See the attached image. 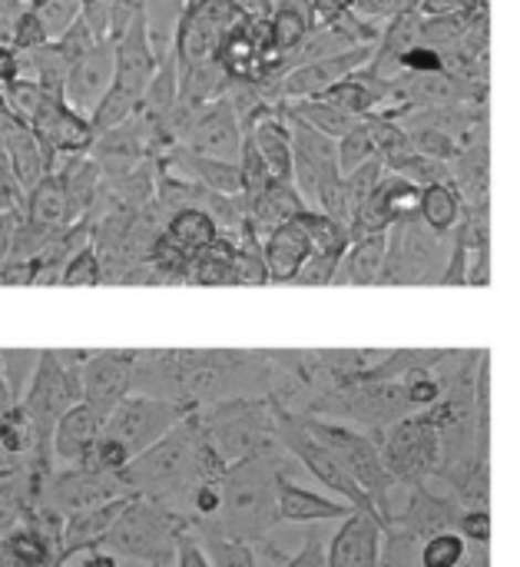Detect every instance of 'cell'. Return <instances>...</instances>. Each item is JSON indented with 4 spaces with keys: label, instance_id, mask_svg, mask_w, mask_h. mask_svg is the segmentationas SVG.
I'll return each instance as SVG.
<instances>
[{
    "label": "cell",
    "instance_id": "cell-13",
    "mask_svg": "<svg viewBox=\"0 0 520 567\" xmlns=\"http://www.w3.org/2000/svg\"><path fill=\"white\" fill-rule=\"evenodd\" d=\"M123 495L126 492L116 478L100 475V472H86V468H73V472L50 478V505L63 518L86 512V508H96V505H106V502L123 498Z\"/></svg>",
    "mask_w": 520,
    "mask_h": 567
},
{
    "label": "cell",
    "instance_id": "cell-16",
    "mask_svg": "<svg viewBox=\"0 0 520 567\" xmlns=\"http://www.w3.org/2000/svg\"><path fill=\"white\" fill-rule=\"evenodd\" d=\"M126 502H129V495L113 498V502H106V505H96V508H86V512H76V515L63 518L60 545H56V561L66 565L70 558L100 548L103 538H106V532L113 528V522H116L119 512L126 508Z\"/></svg>",
    "mask_w": 520,
    "mask_h": 567
},
{
    "label": "cell",
    "instance_id": "cell-41",
    "mask_svg": "<svg viewBox=\"0 0 520 567\" xmlns=\"http://www.w3.org/2000/svg\"><path fill=\"white\" fill-rule=\"evenodd\" d=\"M398 73L402 76H435V73H445V56H441V50L418 43V47H412V50H405L398 56Z\"/></svg>",
    "mask_w": 520,
    "mask_h": 567
},
{
    "label": "cell",
    "instance_id": "cell-51",
    "mask_svg": "<svg viewBox=\"0 0 520 567\" xmlns=\"http://www.w3.org/2000/svg\"><path fill=\"white\" fill-rule=\"evenodd\" d=\"M63 567H119V558L106 555L103 548H93V551H83V555L70 558Z\"/></svg>",
    "mask_w": 520,
    "mask_h": 567
},
{
    "label": "cell",
    "instance_id": "cell-15",
    "mask_svg": "<svg viewBox=\"0 0 520 567\" xmlns=\"http://www.w3.org/2000/svg\"><path fill=\"white\" fill-rule=\"evenodd\" d=\"M382 535L385 532L372 515L352 512L345 522H339V532L325 548V561L329 567H378Z\"/></svg>",
    "mask_w": 520,
    "mask_h": 567
},
{
    "label": "cell",
    "instance_id": "cell-14",
    "mask_svg": "<svg viewBox=\"0 0 520 567\" xmlns=\"http://www.w3.org/2000/svg\"><path fill=\"white\" fill-rule=\"evenodd\" d=\"M156 63L159 60H156V53L149 47L143 17L136 13L133 23L126 27V33L113 43V86L139 100L149 76L156 73Z\"/></svg>",
    "mask_w": 520,
    "mask_h": 567
},
{
    "label": "cell",
    "instance_id": "cell-21",
    "mask_svg": "<svg viewBox=\"0 0 520 567\" xmlns=\"http://www.w3.org/2000/svg\"><path fill=\"white\" fill-rule=\"evenodd\" d=\"M305 209L302 196L295 193L292 179H282V183H269L256 199L246 203V223L249 229L256 233V239L262 243L275 226L289 223L292 216H299Z\"/></svg>",
    "mask_w": 520,
    "mask_h": 567
},
{
    "label": "cell",
    "instance_id": "cell-20",
    "mask_svg": "<svg viewBox=\"0 0 520 567\" xmlns=\"http://www.w3.org/2000/svg\"><path fill=\"white\" fill-rule=\"evenodd\" d=\"M3 156H7L10 173H13V179L20 183L23 193H30L50 173V163H46L43 146L37 143V136L30 133V126H23L17 120H7L3 123Z\"/></svg>",
    "mask_w": 520,
    "mask_h": 567
},
{
    "label": "cell",
    "instance_id": "cell-42",
    "mask_svg": "<svg viewBox=\"0 0 520 567\" xmlns=\"http://www.w3.org/2000/svg\"><path fill=\"white\" fill-rule=\"evenodd\" d=\"M455 532H458L465 542H471V545H478V548H488V545H491V515H488V508L461 512Z\"/></svg>",
    "mask_w": 520,
    "mask_h": 567
},
{
    "label": "cell",
    "instance_id": "cell-3",
    "mask_svg": "<svg viewBox=\"0 0 520 567\" xmlns=\"http://www.w3.org/2000/svg\"><path fill=\"white\" fill-rule=\"evenodd\" d=\"M90 352H40L37 372L20 399V405L27 409L40 442L50 449L53 439V425L60 422V415L73 405H80V365L86 362Z\"/></svg>",
    "mask_w": 520,
    "mask_h": 567
},
{
    "label": "cell",
    "instance_id": "cell-27",
    "mask_svg": "<svg viewBox=\"0 0 520 567\" xmlns=\"http://www.w3.org/2000/svg\"><path fill=\"white\" fill-rule=\"evenodd\" d=\"M176 100H179V63H176V53H173V56L156 63V73L149 76V83H146L143 96H139L136 113L159 126L163 116L176 106Z\"/></svg>",
    "mask_w": 520,
    "mask_h": 567
},
{
    "label": "cell",
    "instance_id": "cell-17",
    "mask_svg": "<svg viewBox=\"0 0 520 567\" xmlns=\"http://www.w3.org/2000/svg\"><path fill=\"white\" fill-rule=\"evenodd\" d=\"M355 508L345 502H335L329 495H319L312 488H302L282 475H275V522L292 525H315V522H345Z\"/></svg>",
    "mask_w": 520,
    "mask_h": 567
},
{
    "label": "cell",
    "instance_id": "cell-8",
    "mask_svg": "<svg viewBox=\"0 0 520 567\" xmlns=\"http://www.w3.org/2000/svg\"><path fill=\"white\" fill-rule=\"evenodd\" d=\"M375 47H352L345 53H332L322 60H309L292 66L282 80H279V96L282 103H295V100H312L319 93H325L329 86L355 76L358 70H365L372 63Z\"/></svg>",
    "mask_w": 520,
    "mask_h": 567
},
{
    "label": "cell",
    "instance_id": "cell-52",
    "mask_svg": "<svg viewBox=\"0 0 520 567\" xmlns=\"http://www.w3.org/2000/svg\"><path fill=\"white\" fill-rule=\"evenodd\" d=\"M422 10V0H392V17H402V13H418Z\"/></svg>",
    "mask_w": 520,
    "mask_h": 567
},
{
    "label": "cell",
    "instance_id": "cell-46",
    "mask_svg": "<svg viewBox=\"0 0 520 567\" xmlns=\"http://www.w3.org/2000/svg\"><path fill=\"white\" fill-rule=\"evenodd\" d=\"M282 567H329L322 538H319L315 532H309V535H305V542H302V548H299L292 558H285Z\"/></svg>",
    "mask_w": 520,
    "mask_h": 567
},
{
    "label": "cell",
    "instance_id": "cell-53",
    "mask_svg": "<svg viewBox=\"0 0 520 567\" xmlns=\"http://www.w3.org/2000/svg\"><path fill=\"white\" fill-rule=\"evenodd\" d=\"M23 3H40V0H23Z\"/></svg>",
    "mask_w": 520,
    "mask_h": 567
},
{
    "label": "cell",
    "instance_id": "cell-7",
    "mask_svg": "<svg viewBox=\"0 0 520 567\" xmlns=\"http://www.w3.org/2000/svg\"><path fill=\"white\" fill-rule=\"evenodd\" d=\"M30 133L37 136V143L46 153L50 173H56V166L70 156H83L90 153L93 143V130L86 123V116H80L76 110H70L63 103V96H50L40 103L37 116L30 120Z\"/></svg>",
    "mask_w": 520,
    "mask_h": 567
},
{
    "label": "cell",
    "instance_id": "cell-6",
    "mask_svg": "<svg viewBox=\"0 0 520 567\" xmlns=\"http://www.w3.org/2000/svg\"><path fill=\"white\" fill-rule=\"evenodd\" d=\"M239 17L242 13L236 10L232 0H189L179 20V33H176V50H173L176 63L196 66V63L216 60L219 40Z\"/></svg>",
    "mask_w": 520,
    "mask_h": 567
},
{
    "label": "cell",
    "instance_id": "cell-29",
    "mask_svg": "<svg viewBox=\"0 0 520 567\" xmlns=\"http://www.w3.org/2000/svg\"><path fill=\"white\" fill-rule=\"evenodd\" d=\"M236 252L239 246L229 239V236H216L189 266V282L196 286H236V272H232V262H236Z\"/></svg>",
    "mask_w": 520,
    "mask_h": 567
},
{
    "label": "cell",
    "instance_id": "cell-25",
    "mask_svg": "<svg viewBox=\"0 0 520 567\" xmlns=\"http://www.w3.org/2000/svg\"><path fill=\"white\" fill-rule=\"evenodd\" d=\"M385 256H388V239H385V233H382V236L358 239V243H349V249H345V256H342V262H339L332 282H349V286H372V282H382Z\"/></svg>",
    "mask_w": 520,
    "mask_h": 567
},
{
    "label": "cell",
    "instance_id": "cell-44",
    "mask_svg": "<svg viewBox=\"0 0 520 567\" xmlns=\"http://www.w3.org/2000/svg\"><path fill=\"white\" fill-rule=\"evenodd\" d=\"M53 43H56V50H60V53H63V56H66L70 63H76V60H80L83 53H90V50L96 47L93 33L86 30V23H83L80 17H76V23H73V27H70V30H66V33H63L60 40H53Z\"/></svg>",
    "mask_w": 520,
    "mask_h": 567
},
{
    "label": "cell",
    "instance_id": "cell-39",
    "mask_svg": "<svg viewBox=\"0 0 520 567\" xmlns=\"http://www.w3.org/2000/svg\"><path fill=\"white\" fill-rule=\"evenodd\" d=\"M0 43H7V47H13L17 53H27V50H37V47H43L46 43V37H43V30H40V23H37V17H33V10L23 3V10L7 23V30H3V40Z\"/></svg>",
    "mask_w": 520,
    "mask_h": 567
},
{
    "label": "cell",
    "instance_id": "cell-38",
    "mask_svg": "<svg viewBox=\"0 0 520 567\" xmlns=\"http://www.w3.org/2000/svg\"><path fill=\"white\" fill-rule=\"evenodd\" d=\"M60 282H63V286H103V282H106V276H103V259H100V252L93 249V243L83 246V249L63 266Z\"/></svg>",
    "mask_w": 520,
    "mask_h": 567
},
{
    "label": "cell",
    "instance_id": "cell-22",
    "mask_svg": "<svg viewBox=\"0 0 520 567\" xmlns=\"http://www.w3.org/2000/svg\"><path fill=\"white\" fill-rule=\"evenodd\" d=\"M56 179L66 193V206H70V216L73 223L86 219L96 196H100V186H103V173L96 169V163L83 153V156H70L56 166Z\"/></svg>",
    "mask_w": 520,
    "mask_h": 567
},
{
    "label": "cell",
    "instance_id": "cell-50",
    "mask_svg": "<svg viewBox=\"0 0 520 567\" xmlns=\"http://www.w3.org/2000/svg\"><path fill=\"white\" fill-rule=\"evenodd\" d=\"M20 80V53L7 43H0V86Z\"/></svg>",
    "mask_w": 520,
    "mask_h": 567
},
{
    "label": "cell",
    "instance_id": "cell-47",
    "mask_svg": "<svg viewBox=\"0 0 520 567\" xmlns=\"http://www.w3.org/2000/svg\"><path fill=\"white\" fill-rule=\"evenodd\" d=\"M488 0H422L418 17H451V13H465L475 7H485Z\"/></svg>",
    "mask_w": 520,
    "mask_h": 567
},
{
    "label": "cell",
    "instance_id": "cell-11",
    "mask_svg": "<svg viewBox=\"0 0 520 567\" xmlns=\"http://www.w3.org/2000/svg\"><path fill=\"white\" fill-rule=\"evenodd\" d=\"M408 505L398 512V518L388 522L385 535H402V538H431L438 532H455L461 505L451 495H435L425 485L408 488Z\"/></svg>",
    "mask_w": 520,
    "mask_h": 567
},
{
    "label": "cell",
    "instance_id": "cell-5",
    "mask_svg": "<svg viewBox=\"0 0 520 567\" xmlns=\"http://www.w3.org/2000/svg\"><path fill=\"white\" fill-rule=\"evenodd\" d=\"M193 409L179 402H163V399H146V395H126L103 425L106 439H116L133 458L156 445L163 435H169Z\"/></svg>",
    "mask_w": 520,
    "mask_h": 567
},
{
    "label": "cell",
    "instance_id": "cell-48",
    "mask_svg": "<svg viewBox=\"0 0 520 567\" xmlns=\"http://www.w3.org/2000/svg\"><path fill=\"white\" fill-rule=\"evenodd\" d=\"M352 10V0H312V13H315V27H329L339 17H345Z\"/></svg>",
    "mask_w": 520,
    "mask_h": 567
},
{
    "label": "cell",
    "instance_id": "cell-33",
    "mask_svg": "<svg viewBox=\"0 0 520 567\" xmlns=\"http://www.w3.org/2000/svg\"><path fill=\"white\" fill-rule=\"evenodd\" d=\"M199 548H202L209 567H259L256 565L252 545L242 542V538H222V535L206 532L202 542H199Z\"/></svg>",
    "mask_w": 520,
    "mask_h": 567
},
{
    "label": "cell",
    "instance_id": "cell-23",
    "mask_svg": "<svg viewBox=\"0 0 520 567\" xmlns=\"http://www.w3.org/2000/svg\"><path fill=\"white\" fill-rule=\"evenodd\" d=\"M56 545L60 542L33 522H20L0 538V567H46L56 555Z\"/></svg>",
    "mask_w": 520,
    "mask_h": 567
},
{
    "label": "cell",
    "instance_id": "cell-1",
    "mask_svg": "<svg viewBox=\"0 0 520 567\" xmlns=\"http://www.w3.org/2000/svg\"><path fill=\"white\" fill-rule=\"evenodd\" d=\"M186 535V522L163 508L159 502L129 495L126 508L103 538V551L113 558H129V565L166 567L176 561V545Z\"/></svg>",
    "mask_w": 520,
    "mask_h": 567
},
{
    "label": "cell",
    "instance_id": "cell-37",
    "mask_svg": "<svg viewBox=\"0 0 520 567\" xmlns=\"http://www.w3.org/2000/svg\"><path fill=\"white\" fill-rule=\"evenodd\" d=\"M335 156H339V173H342V176H349V173H355L358 166H365L368 159H375V150H372L365 120H362L358 126H352L342 140H335Z\"/></svg>",
    "mask_w": 520,
    "mask_h": 567
},
{
    "label": "cell",
    "instance_id": "cell-9",
    "mask_svg": "<svg viewBox=\"0 0 520 567\" xmlns=\"http://www.w3.org/2000/svg\"><path fill=\"white\" fill-rule=\"evenodd\" d=\"M242 140H246V133H242L236 110L229 106L226 96H219L216 103H209L196 113V120L189 123L179 146L212 156V159H222V163H239Z\"/></svg>",
    "mask_w": 520,
    "mask_h": 567
},
{
    "label": "cell",
    "instance_id": "cell-49",
    "mask_svg": "<svg viewBox=\"0 0 520 567\" xmlns=\"http://www.w3.org/2000/svg\"><path fill=\"white\" fill-rule=\"evenodd\" d=\"M176 567H209L206 561V555H202V548H199V542L196 538H189V535H183L179 538V545H176Z\"/></svg>",
    "mask_w": 520,
    "mask_h": 567
},
{
    "label": "cell",
    "instance_id": "cell-40",
    "mask_svg": "<svg viewBox=\"0 0 520 567\" xmlns=\"http://www.w3.org/2000/svg\"><path fill=\"white\" fill-rule=\"evenodd\" d=\"M402 385H405V402H408L412 412H425V409L438 405L441 395H445V385H441V379L435 375V369L415 372V375H408Z\"/></svg>",
    "mask_w": 520,
    "mask_h": 567
},
{
    "label": "cell",
    "instance_id": "cell-26",
    "mask_svg": "<svg viewBox=\"0 0 520 567\" xmlns=\"http://www.w3.org/2000/svg\"><path fill=\"white\" fill-rule=\"evenodd\" d=\"M163 236H166L176 249H183L186 256L196 259V256L219 236V229H216V223H212V216H209L206 209H199V206H183V209L169 213Z\"/></svg>",
    "mask_w": 520,
    "mask_h": 567
},
{
    "label": "cell",
    "instance_id": "cell-35",
    "mask_svg": "<svg viewBox=\"0 0 520 567\" xmlns=\"http://www.w3.org/2000/svg\"><path fill=\"white\" fill-rule=\"evenodd\" d=\"M37 362H40V352H0V379H3V389L13 405L23 399V392L37 372Z\"/></svg>",
    "mask_w": 520,
    "mask_h": 567
},
{
    "label": "cell",
    "instance_id": "cell-24",
    "mask_svg": "<svg viewBox=\"0 0 520 567\" xmlns=\"http://www.w3.org/2000/svg\"><path fill=\"white\" fill-rule=\"evenodd\" d=\"M23 219L60 236L63 229L73 226V216H70V206H66V193L56 179V173H46L30 193H27V203H23Z\"/></svg>",
    "mask_w": 520,
    "mask_h": 567
},
{
    "label": "cell",
    "instance_id": "cell-43",
    "mask_svg": "<svg viewBox=\"0 0 520 567\" xmlns=\"http://www.w3.org/2000/svg\"><path fill=\"white\" fill-rule=\"evenodd\" d=\"M232 272H236V286H262V282H269L262 252H252V249H239L236 252Z\"/></svg>",
    "mask_w": 520,
    "mask_h": 567
},
{
    "label": "cell",
    "instance_id": "cell-45",
    "mask_svg": "<svg viewBox=\"0 0 520 567\" xmlns=\"http://www.w3.org/2000/svg\"><path fill=\"white\" fill-rule=\"evenodd\" d=\"M219 482H202V485H196L189 492V505H193L196 518H216L222 512V488H219Z\"/></svg>",
    "mask_w": 520,
    "mask_h": 567
},
{
    "label": "cell",
    "instance_id": "cell-31",
    "mask_svg": "<svg viewBox=\"0 0 520 567\" xmlns=\"http://www.w3.org/2000/svg\"><path fill=\"white\" fill-rule=\"evenodd\" d=\"M378 196H382V206H385L392 226H398V223H415V219H418L422 189L412 186L408 179H402V176H395V173H385L382 183H378Z\"/></svg>",
    "mask_w": 520,
    "mask_h": 567
},
{
    "label": "cell",
    "instance_id": "cell-36",
    "mask_svg": "<svg viewBox=\"0 0 520 567\" xmlns=\"http://www.w3.org/2000/svg\"><path fill=\"white\" fill-rule=\"evenodd\" d=\"M468 542L458 532H438L422 545V567H461Z\"/></svg>",
    "mask_w": 520,
    "mask_h": 567
},
{
    "label": "cell",
    "instance_id": "cell-28",
    "mask_svg": "<svg viewBox=\"0 0 520 567\" xmlns=\"http://www.w3.org/2000/svg\"><path fill=\"white\" fill-rule=\"evenodd\" d=\"M465 216V203L455 189V183H435L422 189V209L418 219L425 229H431L435 236H451L455 226Z\"/></svg>",
    "mask_w": 520,
    "mask_h": 567
},
{
    "label": "cell",
    "instance_id": "cell-2",
    "mask_svg": "<svg viewBox=\"0 0 520 567\" xmlns=\"http://www.w3.org/2000/svg\"><path fill=\"white\" fill-rule=\"evenodd\" d=\"M202 432L216 455L226 465H239L246 458H262L275 435V412L269 399H232L216 402L209 412L199 409Z\"/></svg>",
    "mask_w": 520,
    "mask_h": 567
},
{
    "label": "cell",
    "instance_id": "cell-19",
    "mask_svg": "<svg viewBox=\"0 0 520 567\" xmlns=\"http://www.w3.org/2000/svg\"><path fill=\"white\" fill-rule=\"evenodd\" d=\"M106 415H100L90 405H73L60 415V422L53 425V439H50V455L60 462H83V455L90 452V445L103 435Z\"/></svg>",
    "mask_w": 520,
    "mask_h": 567
},
{
    "label": "cell",
    "instance_id": "cell-4",
    "mask_svg": "<svg viewBox=\"0 0 520 567\" xmlns=\"http://www.w3.org/2000/svg\"><path fill=\"white\" fill-rule=\"evenodd\" d=\"M378 452H382V462H385V472L392 475V482L405 485V488L425 485V478H431L435 468L441 465V439L418 415L395 422L378 439Z\"/></svg>",
    "mask_w": 520,
    "mask_h": 567
},
{
    "label": "cell",
    "instance_id": "cell-30",
    "mask_svg": "<svg viewBox=\"0 0 520 567\" xmlns=\"http://www.w3.org/2000/svg\"><path fill=\"white\" fill-rule=\"evenodd\" d=\"M285 113H289L292 120L305 123L309 130H315V133L329 136V140H342L352 126H358V123H362V120H355V116H349V113H342V110L329 106V103H325V100H319V96L285 103Z\"/></svg>",
    "mask_w": 520,
    "mask_h": 567
},
{
    "label": "cell",
    "instance_id": "cell-18",
    "mask_svg": "<svg viewBox=\"0 0 520 567\" xmlns=\"http://www.w3.org/2000/svg\"><path fill=\"white\" fill-rule=\"evenodd\" d=\"M309 256H312V246H309L302 226L295 223V216L289 223L275 226L262 239V262H266L269 282H295V276L302 272Z\"/></svg>",
    "mask_w": 520,
    "mask_h": 567
},
{
    "label": "cell",
    "instance_id": "cell-34",
    "mask_svg": "<svg viewBox=\"0 0 520 567\" xmlns=\"http://www.w3.org/2000/svg\"><path fill=\"white\" fill-rule=\"evenodd\" d=\"M46 37V43L60 40L80 17V7L83 0H40V3H27Z\"/></svg>",
    "mask_w": 520,
    "mask_h": 567
},
{
    "label": "cell",
    "instance_id": "cell-10",
    "mask_svg": "<svg viewBox=\"0 0 520 567\" xmlns=\"http://www.w3.org/2000/svg\"><path fill=\"white\" fill-rule=\"evenodd\" d=\"M133 352H90L80 365V402L110 415L129 395Z\"/></svg>",
    "mask_w": 520,
    "mask_h": 567
},
{
    "label": "cell",
    "instance_id": "cell-32",
    "mask_svg": "<svg viewBox=\"0 0 520 567\" xmlns=\"http://www.w3.org/2000/svg\"><path fill=\"white\" fill-rule=\"evenodd\" d=\"M136 106H139V100H136V96H129V93H123V90L110 86V93H106V96L90 110L86 123H90L93 136H100V133H110V130H116V126L129 123V120L136 116Z\"/></svg>",
    "mask_w": 520,
    "mask_h": 567
},
{
    "label": "cell",
    "instance_id": "cell-12",
    "mask_svg": "<svg viewBox=\"0 0 520 567\" xmlns=\"http://www.w3.org/2000/svg\"><path fill=\"white\" fill-rule=\"evenodd\" d=\"M110 86H113V47L96 43L70 66L63 83V103L80 116H90V110L110 93Z\"/></svg>",
    "mask_w": 520,
    "mask_h": 567
}]
</instances>
